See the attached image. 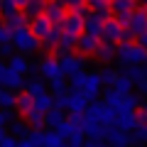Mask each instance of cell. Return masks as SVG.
<instances>
[{"mask_svg":"<svg viewBox=\"0 0 147 147\" xmlns=\"http://www.w3.org/2000/svg\"><path fill=\"white\" fill-rule=\"evenodd\" d=\"M98 74H100V79H103V86H115V79H118V71H115V69L103 66Z\"/></svg>","mask_w":147,"mask_h":147,"instance_id":"cell-37","label":"cell"},{"mask_svg":"<svg viewBox=\"0 0 147 147\" xmlns=\"http://www.w3.org/2000/svg\"><path fill=\"white\" fill-rule=\"evenodd\" d=\"M86 5L91 7L93 12H98L103 20H108V17H113V7H110L108 0H86Z\"/></svg>","mask_w":147,"mask_h":147,"instance_id":"cell-23","label":"cell"},{"mask_svg":"<svg viewBox=\"0 0 147 147\" xmlns=\"http://www.w3.org/2000/svg\"><path fill=\"white\" fill-rule=\"evenodd\" d=\"M5 135H7V132H5V125H0V140H3Z\"/></svg>","mask_w":147,"mask_h":147,"instance_id":"cell-55","label":"cell"},{"mask_svg":"<svg viewBox=\"0 0 147 147\" xmlns=\"http://www.w3.org/2000/svg\"><path fill=\"white\" fill-rule=\"evenodd\" d=\"M108 142L113 147H132L130 132L123 130V127H118L115 123H110V125H108Z\"/></svg>","mask_w":147,"mask_h":147,"instance_id":"cell-10","label":"cell"},{"mask_svg":"<svg viewBox=\"0 0 147 147\" xmlns=\"http://www.w3.org/2000/svg\"><path fill=\"white\" fill-rule=\"evenodd\" d=\"M137 0H113L110 3V7H113V17H115L118 22H123V25H127L132 17V12L137 10Z\"/></svg>","mask_w":147,"mask_h":147,"instance_id":"cell-7","label":"cell"},{"mask_svg":"<svg viewBox=\"0 0 147 147\" xmlns=\"http://www.w3.org/2000/svg\"><path fill=\"white\" fill-rule=\"evenodd\" d=\"M12 44H15V49L22 52V54H32V52H37V47H42V42L37 39V34L30 30V27H20V30H15Z\"/></svg>","mask_w":147,"mask_h":147,"instance_id":"cell-3","label":"cell"},{"mask_svg":"<svg viewBox=\"0 0 147 147\" xmlns=\"http://www.w3.org/2000/svg\"><path fill=\"white\" fill-rule=\"evenodd\" d=\"M59 64H61V74H64V76H74V74L84 71L86 57H84V54L66 52V54H61V57H59Z\"/></svg>","mask_w":147,"mask_h":147,"instance_id":"cell-4","label":"cell"},{"mask_svg":"<svg viewBox=\"0 0 147 147\" xmlns=\"http://www.w3.org/2000/svg\"><path fill=\"white\" fill-rule=\"evenodd\" d=\"M22 7L17 5V0H0V17L3 20H7L10 15H15V12H20Z\"/></svg>","mask_w":147,"mask_h":147,"instance_id":"cell-31","label":"cell"},{"mask_svg":"<svg viewBox=\"0 0 147 147\" xmlns=\"http://www.w3.org/2000/svg\"><path fill=\"white\" fill-rule=\"evenodd\" d=\"M66 142H69L71 147H84V142H86V132H84V130H76Z\"/></svg>","mask_w":147,"mask_h":147,"instance_id":"cell-41","label":"cell"},{"mask_svg":"<svg viewBox=\"0 0 147 147\" xmlns=\"http://www.w3.org/2000/svg\"><path fill=\"white\" fill-rule=\"evenodd\" d=\"M44 7H47V0H30V3H27L25 7H22V12H25L27 17H37V15H42L44 12Z\"/></svg>","mask_w":147,"mask_h":147,"instance_id":"cell-27","label":"cell"},{"mask_svg":"<svg viewBox=\"0 0 147 147\" xmlns=\"http://www.w3.org/2000/svg\"><path fill=\"white\" fill-rule=\"evenodd\" d=\"M98 147H113V145H110V142H103V140H100V142H98Z\"/></svg>","mask_w":147,"mask_h":147,"instance_id":"cell-56","label":"cell"},{"mask_svg":"<svg viewBox=\"0 0 147 147\" xmlns=\"http://www.w3.org/2000/svg\"><path fill=\"white\" fill-rule=\"evenodd\" d=\"M27 123H30L32 127H47V113L44 110H39V108H32L27 115H22Z\"/></svg>","mask_w":147,"mask_h":147,"instance_id":"cell-25","label":"cell"},{"mask_svg":"<svg viewBox=\"0 0 147 147\" xmlns=\"http://www.w3.org/2000/svg\"><path fill=\"white\" fill-rule=\"evenodd\" d=\"M30 142H32L34 147H44V145H47V130H44V127H32Z\"/></svg>","mask_w":147,"mask_h":147,"instance_id":"cell-36","label":"cell"},{"mask_svg":"<svg viewBox=\"0 0 147 147\" xmlns=\"http://www.w3.org/2000/svg\"><path fill=\"white\" fill-rule=\"evenodd\" d=\"M30 132H32V125L25 120V118H22V120H12V123H10V135H15L17 140H20V137H30Z\"/></svg>","mask_w":147,"mask_h":147,"instance_id":"cell-26","label":"cell"},{"mask_svg":"<svg viewBox=\"0 0 147 147\" xmlns=\"http://www.w3.org/2000/svg\"><path fill=\"white\" fill-rule=\"evenodd\" d=\"M115 54H118V44L103 42V39H100V44H98V49L93 52V57H96V61H98V64H108V61L115 59Z\"/></svg>","mask_w":147,"mask_h":147,"instance_id":"cell-15","label":"cell"},{"mask_svg":"<svg viewBox=\"0 0 147 147\" xmlns=\"http://www.w3.org/2000/svg\"><path fill=\"white\" fill-rule=\"evenodd\" d=\"M39 74H42L44 79H54V76H59L61 74V64H59V57H44L42 61H39Z\"/></svg>","mask_w":147,"mask_h":147,"instance_id":"cell-16","label":"cell"},{"mask_svg":"<svg viewBox=\"0 0 147 147\" xmlns=\"http://www.w3.org/2000/svg\"><path fill=\"white\" fill-rule=\"evenodd\" d=\"M100 39H103V42L118 44V42H127V39H132V32L127 30L123 22H118L115 17H108L105 25H103V34H100Z\"/></svg>","mask_w":147,"mask_h":147,"instance_id":"cell-2","label":"cell"},{"mask_svg":"<svg viewBox=\"0 0 147 147\" xmlns=\"http://www.w3.org/2000/svg\"><path fill=\"white\" fill-rule=\"evenodd\" d=\"M105 86H103V79H100V74L98 71H93V74H88L86 76V84H84V93H86V98L88 100H96L100 96V91H103Z\"/></svg>","mask_w":147,"mask_h":147,"instance_id":"cell-11","label":"cell"},{"mask_svg":"<svg viewBox=\"0 0 147 147\" xmlns=\"http://www.w3.org/2000/svg\"><path fill=\"white\" fill-rule=\"evenodd\" d=\"M76 39H79V34H71V32L64 30L61 32V39H59V44H57V49H54V54L61 57V54H66V52H76Z\"/></svg>","mask_w":147,"mask_h":147,"instance_id":"cell-17","label":"cell"},{"mask_svg":"<svg viewBox=\"0 0 147 147\" xmlns=\"http://www.w3.org/2000/svg\"><path fill=\"white\" fill-rule=\"evenodd\" d=\"M115 61L120 66H130V64H147V49L137 42H118V54Z\"/></svg>","mask_w":147,"mask_h":147,"instance_id":"cell-1","label":"cell"},{"mask_svg":"<svg viewBox=\"0 0 147 147\" xmlns=\"http://www.w3.org/2000/svg\"><path fill=\"white\" fill-rule=\"evenodd\" d=\"M123 105H127V108H140V96H137V93H127Z\"/></svg>","mask_w":147,"mask_h":147,"instance_id":"cell-45","label":"cell"},{"mask_svg":"<svg viewBox=\"0 0 147 147\" xmlns=\"http://www.w3.org/2000/svg\"><path fill=\"white\" fill-rule=\"evenodd\" d=\"M44 15L54 22V27L64 30V20L69 15V7L64 5V0H47V7H44Z\"/></svg>","mask_w":147,"mask_h":147,"instance_id":"cell-5","label":"cell"},{"mask_svg":"<svg viewBox=\"0 0 147 147\" xmlns=\"http://www.w3.org/2000/svg\"><path fill=\"white\" fill-rule=\"evenodd\" d=\"M27 20H30V17H27L25 12L20 10V12H15V15H10L5 22L12 27V30H20V27H30V22H27Z\"/></svg>","mask_w":147,"mask_h":147,"instance_id":"cell-35","label":"cell"},{"mask_svg":"<svg viewBox=\"0 0 147 147\" xmlns=\"http://www.w3.org/2000/svg\"><path fill=\"white\" fill-rule=\"evenodd\" d=\"M54 130H57V132H59V135H61V137H64V140H69V137H71V135H74V132L79 130V127L74 125V123H71V120H64V123H61V125H59V127H54Z\"/></svg>","mask_w":147,"mask_h":147,"instance_id":"cell-38","label":"cell"},{"mask_svg":"<svg viewBox=\"0 0 147 147\" xmlns=\"http://www.w3.org/2000/svg\"><path fill=\"white\" fill-rule=\"evenodd\" d=\"M54 105H57V108H64V110L69 108V93H66V91L54 96Z\"/></svg>","mask_w":147,"mask_h":147,"instance_id":"cell-44","label":"cell"},{"mask_svg":"<svg viewBox=\"0 0 147 147\" xmlns=\"http://www.w3.org/2000/svg\"><path fill=\"white\" fill-rule=\"evenodd\" d=\"M0 86H5L10 91H22L25 88V74L15 71V69L7 66V71L3 74V79H0Z\"/></svg>","mask_w":147,"mask_h":147,"instance_id":"cell-13","label":"cell"},{"mask_svg":"<svg viewBox=\"0 0 147 147\" xmlns=\"http://www.w3.org/2000/svg\"><path fill=\"white\" fill-rule=\"evenodd\" d=\"M84 147H98V142H96V140H88V142H84Z\"/></svg>","mask_w":147,"mask_h":147,"instance_id":"cell-54","label":"cell"},{"mask_svg":"<svg viewBox=\"0 0 147 147\" xmlns=\"http://www.w3.org/2000/svg\"><path fill=\"white\" fill-rule=\"evenodd\" d=\"M0 25H3V17H0Z\"/></svg>","mask_w":147,"mask_h":147,"instance_id":"cell-59","label":"cell"},{"mask_svg":"<svg viewBox=\"0 0 147 147\" xmlns=\"http://www.w3.org/2000/svg\"><path fill=\"white\" fill-rule=\"evenodd\" d=\"M98 44H100V37H96V34H91V32L84 30L79 34V39H76V52L84 54V57H88V54H93L96 49H98Z\"/></svg>","mask_w":147,"mask_h":147,"instance_id":"cell-9","label":"cell"},{"mask_svg":"<svg viewBox=\"0 0 147 147\" xmlns=\"http://www.w3.org/2000/svg\"><path fill=\"white\" fill-rule=\"evenodd\" d=\"M86 135H88V140H108V125H103V123H88L86 120Z\"/></svg>","mask_w":147,"mask_h":147,"instance_id":"cell-21","label":"cell"},{"mask_svg":"<svg viewBox=\"0 0 147 147\" xmlns=\"http://www.w3.org/2000/svg\"><path fill=\"white\" fill-rule=\"evenodd\" d=\"M7 66L15 69V71H20V74H27V71H30V61L22 57V52H20V54H12V57L7 59Z\"/></svg>","mask_w":147,"mask_h":147,"instance_id":"cell-28","label":"cell"},{"mask_svg":"<svg viewBox=\"0 0 147 147\" xmlns=\"http://www.w3.org/2000/svg\"><path fill=\"white\" fill-rule=\"evenodd\" d=\"M130 137H132V145H137V147L147 145V125L145 123H137L135 130H130Z\"/></svg>","mask_w":147,"mask_h":147,"instance_id":"cell-30","label":"cell"},{"mask_svg":"<svg viewBox=\"0 0 147 147\" xmlns=\"http://www.w3.org/2000/svg\"><path fill=\"white\" fill-rule=\"evenodd\" d=\"M30 30L37 34V39H39V42H44V39L54 32V22L42 12V15H37V17H32V20H30Z\"/></svg>","mask_w":147,"mask_h":147,"instance_id":"cell-8","label":"cell"},{"mask_svg":"<svg viewBox=\"0 0 147 147\" xmlns=\"http://www.w3.org/2000/svg\"><path fill=\"white\" fill-rule=\"evenodd\" d=\"M88 103L91 100L86 98L84 88H71V93H69V110L71 113H86Z\"/></svg>","mask_w":147,"mask_h":147,"instance_id":"cell-14","label":"cell"},{"mask_svg":"<svg viewBox=\"0 0 147 147\" xmlns=\"http://www.w3.org/2000/svg\"><path fill=\"white\" fill-rule=\"evenodd\" d=\"M27 3H30V0H17V5H20V7H25Z\"/></svg>","mask_w":147,"mask_h":147,"instance_id":"cell-57","label":"cell"},{"mask_svg":"<svg viewBox=\"0 0 147 147\" xmlns=\"http://www.w3.org/2000/svg\"><path fill=\"white\" fill-rule=\"evenodd\" d=\"M12 54H15V44H12V42H3V44H0V57H3V59H10Z\"/></svg>","mask_w":147,"mask_h":147,"instance_id":"cell-43","label":"cell"},{"mask_svg":"<svg viewBox=\"0 0 147 147\" xmlns=\"http://www.w3.org/2000/svg\"><path fill=\"white\" fill-rule=\"evenodd\" d=\"M108 3H113V0H108Z\"/></svg>","mask_w":147,"mask_h":147,"instance_id":"cell-60","label":"cell"},{"mask_svg":"<svg viewBox=\"0 0 147 147\" xmlns=\"http://www.w3.org/2000/svg\"><path fill=\"white\" fill-rule=\"evenodd\" d=\"M132 86H135V81L127 76V74H120L118 71V79H115V88L120 91V93H132Z\"/></svg>","mask_w":147,"mask_h":147,"instance_id":"cell-32","label":"cell"},{"mask_svg":"<svg viewBox=\"0 0 147 147\" xmlns=\"http://www.w3.org/2000/svg\"><path fill=\"white\" fill-rule=\"evenodd\" d=\"M34 108L44 110V113L52 110V108H54V93H47V91H44L42 96H37V98H34Z\"/></svg>","mask_w":147,"mask_h":147,"instance_id":"cell-33","label":"cell"},{"mask_svg":"<svg viewBox=\"0 0 147 147\" xmlns=\"http://www.w3.org/2000/svg\"><path fill=\"white\" fill-rule=\"evenodd\" d=\"M137 118H140V123H145V125H147V100H145V105L137 108Z\"/></svg>","mask_w":147,"mask_h":147,"instance_id":"cell-49","label":"cell"},{"mask_svg":"<svg viewBox=\"0 0 147 147\" xmlns=\"http://www.w3.org/2000/svg\"><path fill=\"white\" fill-rule=\"evenodd\" d=\"M125 96H127V93H120L115 86H105V91H103V100H105L108 105H115V108L125 103Z\"/></svg>","mask_w":147,"mask_h":147,"instance_id":"cell-22","label":"cell"},{"mask_svg":"<svg viewBox=\"0 0 147 147\" xmlns=\"http://www.w3.org/2000/svg\"><path fill=\"white\" fill-rule=\"evenodd\" d=\"M125 27L132 32V37H137V34H142V32H147V7H137V10L132 12L130 22H127Z\"/></svg>","mask_w":147,"mask_h":147,"instance_id":"cell-12","label":"cell"},{"mask_svg":"<svg viewBox=\"0 0 147 147\" xmlns=\"http://www.w3.org/2000/svg\"><path fill=\"white\" fill-rule=\"evenodd\" d=\"M86 76H88L86 71H79V74H74V76H69V79H71V88H84Z\"/></svg>","mask_w":147,"mask_h":147,"instance_id":"cell-42","label":"cell"},{"mask_svg":"<svg viewBox=\"0 0 147 147\" xmlns=\"http://www.w3.org/2000/svg\"><path fill=\"white\" fill-rule=\"evenodd\" d=\"M15 108H17V113H20V115H27V113L34 108V96H32L27 88H22L20 93H17V103H15Z\"/></svg>","mask_w":147,"mask_h":147,"instance_id":"cell-20","label":"cell"},{"mask_svg":"<svg viewBox=\"0 0 147 147\" xmlns=\"http://www.w3.org/2000/svg\"><path fill=\"white\" fill-rule=\"evenodd\" d=\"M17 147H34L30 142V137H20V140H17Z\"/></svg>","mask_w":147,"mask_h":147,"instance_id":"cell-51","label":"cell"},{"mask_svg":"<svg viewBox=\"0 0 147 147\" xmlns=\"http://www.w3.org/2000/svg\"><path fill=\"white\" fill-rule=\"evenodd\" d=\"M137 88H140L142 93H145V98H147V79L145 81H137Z\"/></svg>","mask_w":147,"mask_h":147,"instance_id":"cell-52","label":"cell"},{"mask_svg":"<svg viewBox=\"0 0 147 147\" xmlns=\"http://www.w3.org/2000/svg\"><path fill=\"white\" fill-rule=\"evenodd\" d=\"M25 88L30 91V93L34 96V98H37V96H42L44 91H47V84H44V76L39 74V76H32V79H27V81H25Z\"/></svg>","mask_w":147,"mask_h":147,"instance_id":"cell-24","label":"cell"},{"mask_svg":"<svg viewBox=\"0 0 147 147\" xmlns=\"http://www.w3.org/2000/svg\"><path fill=\"white\" fill-rule=\"evenodd\" d=\"M49 86H52V93H64L66 91V81H64V74H59V76H54V79H49Z\"/></svg>","mask_w":147,"mask_h":147,"instance_id":"cell-39","label":"cell"},{"mask_svg":"<svg viewBox=\"0 0 147 147\" xmlns=\"http://www.w3.org/2000/svg\"><path fill=\"white\" fill-rule=\"evenodd\" d=\"M0 147H17V137L7 132V135L3 137V140H0Z\"/></svg>","mask_w":147,"mask_h":147,"instance_id":"cell-46","label":"cell"},{"mask_svg":"<svg viewBox=\"0 0 147 147\" xmlns=\"http://www.w3.org/2000/svg\"><path fill=\"white\" fill-rule=\"evenodd\" d=\"M140 118H137V108H127V105H118L115 110V125L123 127V130H135Z\"/></svg>","mask_w":147,"mask_h":147,"instance_id":"cell-6","label":"cell"},{"mask_svg":"<svg viewBox=\"0 0 147 147\" xmlns=\"http://www.w3.org/2000/svg\"><path fill=\"white\" fill-rule=\"evenodd\" d=\"M103 25H105V20L98 15V12L91 10V15H86L84 30H86V32H91V34H96V37H100V34H103Z\"/></svg>","mask_w":147,"mask_h":147,"instance_id":"cell-19","label":"cell"},{"mask_svg":"<svg viewBox=\"0 0 147 147\" xmlns=\"http://www.w3.org/2000/svg\"><path fill=\"white\" fill-rule=\"evenodd\" d=\"M64 120H66L64 108H57V105H54L52 110H47V127H59Z\"/></svg>","mask_w":147,"mask_h":147,"instance_id":"cell-29","label":"cell"},{"mask_svg":"<svg viewBox=\"0 0 147 147\" xmlns=\"http://www.w3.org/2000/svg\"><path fill=\"white\" fill-rule=\"evenodd\" d=\"M135 42H137V44H142V47L147 49V32H142V34H137V37H135Z\"/></svg>","mask_w":147,"mask_h":147,"instance_id":"cell-50","label":"cell"},{"mask_svg":"<svg viewBox=\"0 0 147 147\" xmlns=\"http://www.w3.org/2000/svg\"><path fill=\"white\" fill-rule=\"evenodd\" d=\"M7 71V64L5 61H0V79H3V74H5Z\"/></svg>","mask_w":147,"mask_h":147,"instance_id":"cell-53","label":"cell"},{"mask_svg":"<svg viewBox=\"0 0 147 147\" xmlns=\"http://www.w3.org/2000/svg\"><path fill=\"white\" fill-rule=\"evenodd\" d=\"M84 22H86V17H81L76 10H69L66 20H64V30L71 32V34H81L84 32Z\"/></svg>","mask_w":147,"mask_h":147,"instance_id":"cell-18","label":"cell"},{"mask_svg":"<svg viewBox=\"0 0 147 147\" xmlns=\"http://www.w3.org/2000/svg\"><path fill=\"white\" fill-rule=\"evenodd\" d=\"M64 5H66L69 10H76V7L86 5V0H64Z\"/></svg>","mask_w":147,"mask_h":147,"instance_id":"cell-48","label":"cell"},{"mask_svg":"<svg viewBox=\"0 0 147 147\" xmlns=\"http://www.w3.org/2000/svg\"><path fill=\"white\" fill-rule=\"evenodd\" d=\"M137 3H140V5H142V7H147V0H137Z\"/></svg>","mask_w":147,"mask_h":147,"instance_id":"cell-58","label":"cell"},{"mask_svg":"<svg viewBox=\"0 0 147 147\" xmlns=\"http://www.w3.org/2000/svg\"><path fill=\"white\" fill-rule=\"evenodd\" d=\"M12 115H10V108H0V125H10Z\"/></svg>","mask_w":147,"mask_h":147,"instance_id":"cell-47","label":"cell"},{"mask_svg":"<svg viewBox=\"0 0 147 147\" xmlns=\"http://www.w3.org/2000/svg\"><path fill=\"white\" fill-rule=\"evenodd\" d=\"M12 37H15V30L3 20V25H0V44L3 42H12Z\"/></svg>","mask_w":147,"mask_h":147,"instance_id":"cell-40","label":"cell"},{"mask_svg":"<svg viewBox=\"0 0 147 147\" xmlns=\"http://www.w3.org/2000/svg\"><path fill=\"white\" fill-rule=\"evenodd\" d=\"M15 103H17V96L10 88L0 86V108H15Z\"/></svg>","mask_w":147,"mask_h":147,"instance_id":"cell-34","label":"cell"}]
</instances>
